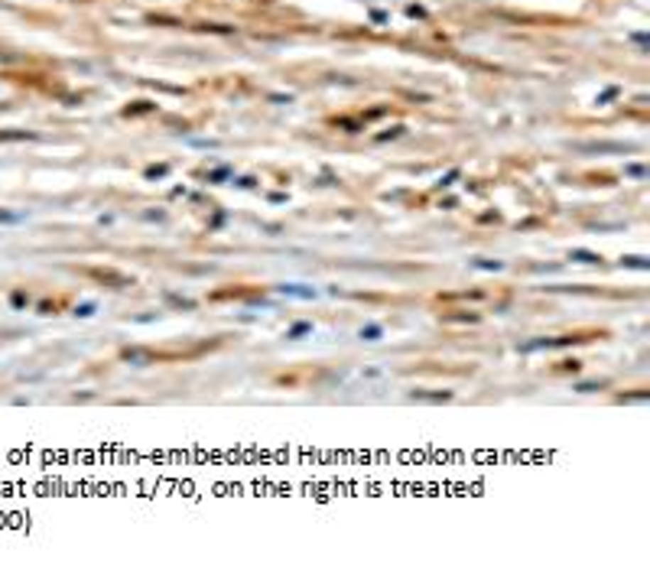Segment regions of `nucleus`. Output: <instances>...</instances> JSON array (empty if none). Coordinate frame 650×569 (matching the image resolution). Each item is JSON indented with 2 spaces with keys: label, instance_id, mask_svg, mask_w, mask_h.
I'll return each mask as SVG.
<instances>
[{
  "label": "nucleus",
  "instance_id": "f257e3e1",
  "mask_svg": "<svg viewBox=\"0 0 650 569\" xmlns=\"http://www.w3.org/2000/svg\"><path fill=\"white\" fill-rule=\"evenodd\" d=\"M280 293H283V296H296V300H315L313 286H299V283H283Z\"/></svg>",
  "mask_w": 650,
  "mask_h": 569
},
{
  "label": "nucleus",
  "instance_id": "f03ea898",
  "mask_svg": "<svg viewBox=\"0 0 650 569\" xmlns=\"http://www.w3.org/2000/svg\"><path fill=\"white\" fill-rule=\"evenodd\" d=\"M582 150H589V153H605V150H614V153H621V150H631V146H624V143H589V146H582Z\"/></svg>",
  "mask_w": 650,
  "mask_h": 569
},
{
  "label": "nucleus",
  "instance_id": "7ed1b4c3",
  "mask_svg": "<svg viewBox=\"0 0 650 569\" xmlns=\"http://www.w3.org/2000/svg\"><path fill=\"white\" fill-rule=\"evenodd\" d=\"M358 335H361L364 342H377V339L384 335V329H381V325H374V323H371V325H364V329H361Z\"/></svg>",
  "mask_w": 650,
  "mask_h": 569
},
{
  "label": "nucleus",
  "instance_id": "20e7f679",
  "mask_svg": "<svg viewBox=\"0 0 650 569\" xmlns=\"http://www.w3.org/2000/svg\"><path fill=\"white\" fill-rule=\"evenodd\" d=\"M573 261H582V264H602V257L598 254H592V251H573Z\"/></svg>",
  "mask_w": 650,
  "mask_h": 569
},
{
  "label": "nucleus",
  "instance_id": "39448f33",
  "mask_svg": "<svg viewBox=\"0 0 650 569\" xmlns=\"http://www.w3.org/2000/svg\"><path fill=\"white\" fill-rule=\"evenodd\" d=\"M309 332H313V325L309 323H296L290 332H286V339H303V335H309Z\"/></svg>",
  "mask_w": 650,
  "mask_h": 569
},
{
  "label": "nucleus",
  "instance_id": "423d86ee",
  "mask_svg": "<svg viewBox=\"0 0 650 569\" xmlns=\"http://www.w3.org/2000/svg\"><path fill=\"white\" fill-rule=\"evenodd\" d=\"M449 397H452L449 391H443V394H420L416 391L413 394V400H429V403H439V400H449Z\"/></svg>",
  "mask_w": 650,
  "mask_h": 569
},
{
  "label": "nucleus",
  "instance_id": "0eeeda50",
  "mask_svg": "<svg viewBox=\"0 0 650 569\" xmlns=\"http://www.w3.org/2000/svg\"><path fill=\"white\" fill-rule=\"evenodd\" d=\"M621 264H624V267H637V270H647V267H650L647 257H624Z\"/></svg>",
  "mask_w": 650,
  "mask_h": 569
},
{
  "label": "nucleus",
  "instance_id": "6e6552de",
  "mask_svg": "<svg viewBox=\"0 0 650 569\" xmlns=\"http://www.w3.org/2000/svg\"><path fill=\"white\" fill-rule=\"evenodd\" d=\"M26 212H20V215H10V212H0V222L4 224H13V222H23Z\"/></svg>",
  "mask_w": 650,
  "mask_h": 569
},
{
  "label": "nucleus",
  "instance_id": "1a4fd4ad",
  "mask_svg": "<svg viewBox=\"0 0 650 569\" xmlns=\"http://www.w3.org/2000/svg\"><path fill=\"white\" fill-rule=\"evenodd\" d=\"M92 313H94V303H85V306H78V309H75V315H78V319H88Z\"/></svg>",
  "mask_w": 650,
  "mask_h": 569
},
{
  "label": "nucleus",
  "instance_id": "9d476101",
  "mask_svg": "<svg viewBox=\"0 0 650 569\" xmlns=\"http://www.w3.org/2000/svg\"><path fill=\"white\" fill-rule=\"evenodd\" d=\"M475 267H482V270H501V261H475Z\"/></svg>",
  "mask_w": 650,
  "mask_h": 569
},
{
  "label": "nucleus",
  "instance_id": "9b49d317",
  "mask_svg": "<svg viewBox=\"0 0 650 569\" xmlns=\"http://www.w3.org/2000/svg\"><path fill=\"white\" fill-rule=\"evenodd\" d=\"M455 179H459V170H452V173H449V176H445V179H439V185H443V189H445V185H452V183H455Z\"/></svg>",
  "mask_w": 650,
  "mask_h": 569
}]
</instances>
